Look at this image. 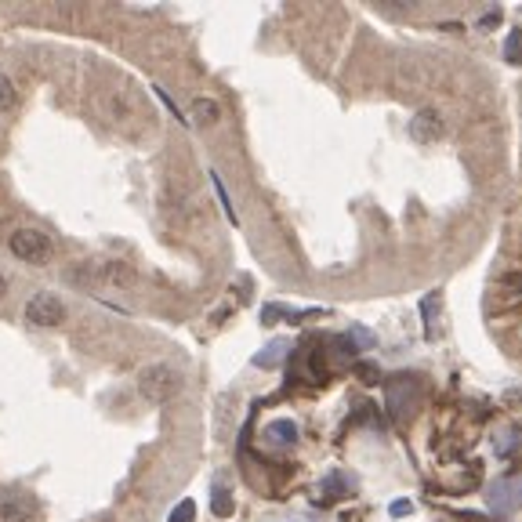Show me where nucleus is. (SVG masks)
I'll return each instance as SVG.
<instances>
[{"label":"nucleus","instance_id":"1","mask_svg":"<svg viewBox=\"0 0 522 522\" xmlns=\"http://www.w3.org/2000/svg\"><path fill=\"white\" fill-rule=\"evenodd\" d=\"M138 392L149 399V403H168V399H175V392H178V374L168 363L145 367L142 378H138Z\"/></svg>","mask_w":522,"mask_h":522},{"label":"nucleus","instance_id":"2","mask_svg":"<svg viewBox=\"0 0 522 522\" xmlns=\"http://www.w3.org/2000/svg\"><path fill=\"white\" fill-rule=\"evenodd\" d=\"M26 323L29 327H58L66 323V305L58 294H36L26 305Z\"/></svg>","mask_w":522,"mask_h":522},{"label":"nucleus","instance_id":"3","mask_svg":"<svg viewBox=\"0 0 522 522\" xmlns=\"http://www.w3.org/2000/svg\"><path fill=\"white\" fill-rule=\"evenodd\" d=\"M12 254L22 258V261H48L51 258V239L40 229H19L12 236Z\"/></svg>","mask_w":522,"mask_h":522},{"label":"nucleus","instance_id":"4","mask_svg":"<svg viewBox=\"0 0 522 522\" xmlns=\"http://www.w3.org/2000/svg\"><path fill=\"white\" fill-rule=\"evenodd\" d=\"M410 135H414L417 142H435L439 135H443V120H439L435 109H421V113L414 116V124H410Z\"/></svg>","mask_w":522,"mask_h":522},{"label":"nucleus","instance_id":"5","mask_svg":"<svg viewBox=\"0 0 522 522\" xmlns=\"http://www.w3.org/2000/svg\"><path fill=\"white\" fill-rule=\"evenodd\" d=\"M218 116H222V105H218L214 98H196V102H192V109H189V124L207 128V124H214Z\"/></svg>","mask_w":522,"mask_h":522},{"label":"nucleus","instance_id":"6","mask_svg":"<svg viewBox=\"0 0 522 522\" xmlns=\"http://www.w3.org/2000/svg\"><path fill=\"white\" fill-rule=\"evenodd\" d=\"M33 508L26 501H19L15 494H4L0 497V522H29Z\"/></svg>","mask_w":522,"mask_h":522},{"label":"nucleus","instance_id":"7","mask_svg":"<svg viewBox=\"0 0 522 522\" xmlns=\"http://www.w3.org/2000/svg\"><path fill=\"white\" fill-rule=\"evenodd\" d=\"M308 316H319V312H316V308L294 312V308H287V305H265V308H261V319H265V323H276V319H308Z\"/></svg>","mask_w":522,"mask_h":522},{"label":"nucleus","instance_id":"8","mask_svg":"<svg viewBox=\"0 0 522 522\" xmlns=\"http://www.w3.org/2000/svg\"><path fill=\"white\" fill-rule=\"evenodd\" d=\"M284 352H287V341H272L269 348H261L258 355H254V367H261V370H272L279 359H284Z\"/></svg>","mask_w":522,"mask_h":522},{"label":"nucleus","instance_id":"9","mask_svg":"<svg viewBox=\"0 0 522 522\" xmlns=\"http://www.w3.org/2000/svg\"><path fill=\"white\" fill-rule=\"evenodd\" d=\"M269 435L276 439V443H298V425L294 421H272Z\"/></svg>","mask_w":522,"mask_h":522},{"label":"nucleus","instance_id":"10","mask_svg":"<svg viewBox=\"0 0 522 522\" xmlns=\"http://www.w3.org/2000/svg\"><path fill=\"white\" fill-rule=\"evenodd\" d=\"M211 511H214L218 518H229V515L236 511V504H232V494H229L225 487H218V490L211 494Z\"/></svg>","mask_w":522,"mask_h":522},{"label":"nucleus","instance_id":"11","mask_svg":"<svg viewBox=\"0 0 522 522\" xmlns=\"http://www.w3.org/2000/svg\"><path fill=\"white\" fill-rule=\"evenodd\" d=\"M518 51H522V29H511V33H508V44H504V58H508L511 66H518V62H522Z\"/></svg>","mask_w":522,"mask_h":522},{"label":"nucleus","instance_id":"12","mask_svg":"<svg viewBox=\"0 0 522 522\" xmlns=\"http://www.w3.org/2000/svg\"><path fill=\"white\" fill-rule=\"evenodd\" d=\"M211 185H214V192H218V199H222V207H225V218L236 225V211H232V199H229V192H225V185H222V178H218V171H211Z\"/></svg>","mask_w":522,"mask_h":522},{"label":"nucleus","instance_id":"13","mask_svg":"<svg viewBox=\"0 0 522 522\" xmlns=\"http://www.w3.org/2000/svg\"><path fill=\"white\" fill-rule=\"evenodd\" d=\"M171 522H196V504H192V501H182V504L171 511Z\"/></svg>","mask_w":522,"mask_h":522},{"label":"nucleus","instance_id":"14","mask_svg":"<svg viewBox=\"0 0 522 522\" xmlns=\"http://www.w3.org/2000/svg\"><path fill=\"white\" fill-rule=\"evenodd\" d=\"M12 102H15V84H12L4 73H0V109H8Z\"/></svg>","mask_w":522,"mask_h":522},{"label":"nucleus","instance_id":"15","mask_svg":"<svg viewBox=\"0 0 522 522\" xmlns=\"http://www.w3.org/2000/svg\"><path fill=\"white\" fill-rule=\"evenodd\" d=\"M109 276H113V284H128V279H131V269H124V265L116 261V265L109 269Z\"/></svg>","mask_w":522,"mask_h":522},{"label":"nucleus","instance_id":"16","mask_svg":"<svg viewBox=\"0 0 522 522\" xmlns=\"http://www.w3.org/2000/svg\"><path fill=\"white\" fill-rule=\"evenodd\" d=\"M352 338H355L359 345H374V334H370V331H363V327H352Z\"/></svg>","mask_w":522,"mask_h":522},{"label":"nucleus","instance_id":"17","mask_svg":"<svg viewBox=\"0 0 522 522\" xmlns=\"http://www.w3.org/2000/svg\"><path fill=\"white\" fill-rule=\"evenodd\" d=\"M355 370H359V374H363V378H367V385H378V370H374V367H367V363H359Z\"/></svg>","mask_w":522,"mask_h":522},{"label":"nucleus","instance_id":"18","mask_svg":"<svg viewBox=\"0 0 522 522\" xmlns=\"http://www.w3.org/2000/svg\"><path fill=\"white\" fill-rule=\"evenodd\" d=\"M504 284H508L511 291H518V294H522V272H511V276H504Z\"/></svg>","mask_w":522,"mask_h":522},{"label":"nucleus","instance_id":"19","mask_svg":"<svg viewBox=\"0 0 522 522\" xmlns=\"http://www.w3.org/2000/svg\"><path fill=\"white\" fill-rule=\"evenodd\" d=\"M410 511H414L410 501H395V504H392V515H410Z\"/></svg>","mask_w":522,"mask_h":522},{"label":"nucleus","instance_id":"20","mask_svg":"<svg viewBox=\"0 0 522 522\" xmlns=\"http://www.w3.org/2000/svg\"><path fill=\"white\" fill-rule=\"evenodd\" d=\"M4 294H8V279H4V276H0V298H4Z\"/></svg>","mask_w":522,"mask_h":522}]
</instances>
